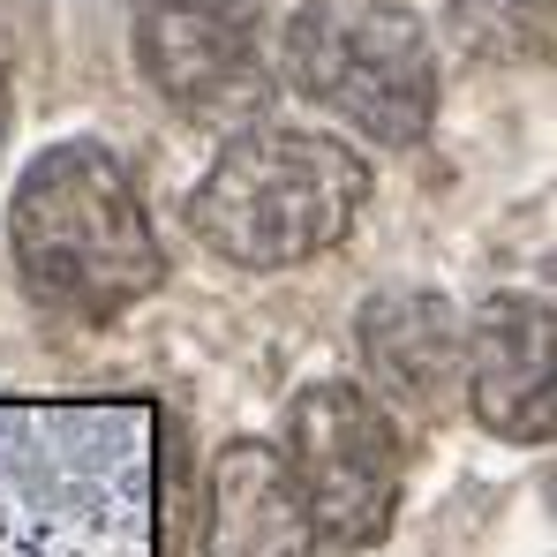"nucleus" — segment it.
Returning a JSON list of instances; mask_svg holds the SVG:
<instances>
[{"instance_id": "obj_1", "label": "nucleus", "mask_w": 557, "mask_h": 557, "mask_svg": "<svg viewBox=\"0 0 557 557\" xmlns=\"http://www.w3.org/2000/svg\"><path fill=\"white\" fill-rule=\"evenodd\" d=\"M8 249L23 286L69 317H121L166 278L151 211L106 144H53L23 166Z\"/></svg>"}, {"instance_id": "obj_2", "label": "nucleus", "mask_w": 557, "mask_h": 557, "mask_svg": "<svg viewBox=\"0 0 557 557\" xmlns=\"http://www.w3.org/2000/svg\"><path fill=\"white\" fill-rule=\"evenodd\" d=\"M362 196H370V166L339 136L249 121L226 136V151L196 182L188 226L211 257L242 272H286V264L339 249Z\"/></svg>"}, {"instance_id": "obj_3", "label": "nucleus", "mask_w": 557, "mask_h": 557, "mask_svg": "<svg viewBox=\"0 0 557 557\" xmlns=\"http://www.w3.org/2000/svg\"><path fill=\"white\" fill-rule=\"evenodd\" d=\"M278 76L384 151L422 144L437 121V38L407 0H301Z\"/></svg>"}, {"instance_id": "obj_4", "label": "nucleus", "mask_w": 557, "mask_h": 557, "mask_svg": "<svg viewBox=\"0 0 557 557\" xmlns=\"http://www.w3.org/2000/svg\"><path fill=\"white\" fill-rule=\"evenodd\" d=\"M286 467L309 497V520L324 543L339 550H370L399 520V490H407V445L399 422L384 414L362 384H301L286 399Z\"/></svg>"}, {"instance_id": "obj_5", "label": "nucleus", "mask_w": 557, "mask_h": 557, "mask_svg": "<svg viewBox=\"0 0 557 557\" xmlns=\"http://www.w3.org/2000/svg\"><path fill=\"white\" fill-rule=\"evenodd\" d=\"M136 61L196 128H249L278 91L249 0H136Z\"/></svg>"}, {"instance_id": "obj_6", "label": "nucleus", "mask_w": 557, "mask_h": 557, "mask_svg": "<svg viewBox=\"0 0 557 557\" xmlns=\"http://www.w3.org/2000/svg\"><path fill=\"white\" fill-rule=\"evenodd\" d=\"M467 407L505 445L557 437V309L535 294H490L467 324Z\"/></svg>"}, {"instance_id": "obj_7", "label": "nucleus", "mask_w": 557, "mask_h": 557, "mask_svg": "<svg viewBox=\"0 0 557 557\" xmlns=\"http://www.w3.org/2000/svg\"><path fill=\"white\" fill-rule=\"evenodd\" d=\"M203 557H317V520L294 467L264 437H234L203 490Z\"/></svg>"}, {"instance_id": "obj_8", "label": "nucleus", "mask_w": 557, "mask_h": 557, "mask_svg": "<svg viewBox=\"0 0 557 557\" xmlns=\"http://www.w3.org/2000/svg\"><path fill=\"white\" fill-rule=\"evenodd\" d=\"M355 339H362L370 376L414 414H437L453 392H467V324H460V309L445 294H430V286L370 294Z\"/></svg>"}, {"instance_id": "obj_9", "label": "nucleus", "mask_w": 557, "mask_h": 557, "mask_svg": "<svg viewBox=\"0 0 557 557\" xmlns=\"http://www.w3.org/2000/svg\"><path fill=\"white\" fill-rule=\"evenodd\" d=\"M445 30L467 61L528 69L557 46V0H445Z\"/></svg>"}, {"instance_id": "obj_10", "label": "nucleus", "mask_w": 557, "mask_h": 557, "mask_svg": "<svg viewBox=\"0 0 557 557\" xmlns=\"http://www.w3.org/2000/svg\"><path fill=\"white\" fill-rule=\"evenodd\" d=\"M0 128H8V46H0Z\"/></svg>"}, {"instance_id": "obj_11", "label": "nucleus", "mask_w": 557, "mask_h": 557, "mask_svg": "<svg viewBox=\"0 0 557 557\" xmlns=\"http://www.w3.org/2000/svg\"><path fill=\"white\" fill-rule=\"evenodd\" d=\"M550 520H557V482H550Z\"/></svg>"}]
</instances>
